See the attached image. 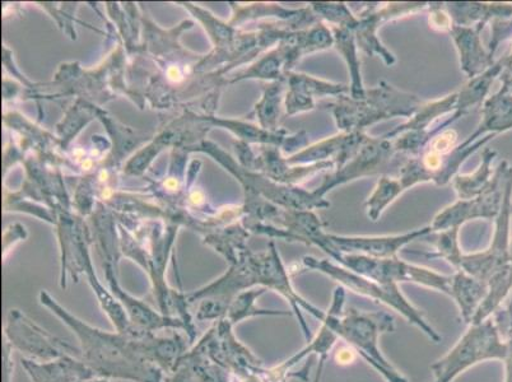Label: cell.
I'll list each match as a JSON object with an SVG mask.
<instances>
[{
	"label": "cell",
	"instance_id": "obj_1",
	"mask_svg": "<svg viewBox=\"0 0 512 382\" xmlns=\"http://www.w3.org/2000/svg\"><path fill=\"white\" fill-rule=\"evenodd\" d=\"M40 302L77 335L81 343V360L97 377L134 382H165V372L143 357L139 349L141 337L104 332L88 325L65 310L46 292L40 293Z\"/></svg>",
	"mask_w": 512,
	"mask_h": 382
},
{
	"label": "cell",
	"instance_id": "obj_2",
	"mask_svg": "<svg viewBox=\"0 0 512 382\" xmlns=\"http://www.w3.org/2000/svg\"><path fill=\"white\" fill-rule=\"evenodd\" d=\"M346 288H335L332 306L328 310L330 324L339 339L379 372L386 382H408L381 353L380 337L395 332V319L386 311L367 312L357 309L343 310Z\"/></svg>",
	"mask_w": 512,
	"mask_h": 382
},
{
	"label": "cell",
	"instance_id": "obj_3",
	"mask_svg": "<svg viewBox=\"0 0 512 382\" xmlns=\"http://www.w3.org/2000/svg\"><path fill=\"white\" fill-rule=\"evenodd\" d=\"M423 102L417 96L397 90L388 83L372 90H366L363 100L352 99L351 96L337 97V101L325 104L334 115L338 128L343 133L362 132L369 125L381 120L412 118Z\"/></svg>",
	"mask_w": 512,
	"mask_h": 382
},
{
	"label": "cell",
	"instance_id": "obj_4",
	"mask_svg": "<svg viewBox=\"0 0 512 382\" xmlns=\"http://www.w3.org/2000/svg\"><path fill=\"white\" fill-rule=\"evenodd\" d=\"M506 353V340L495 319L490 318L470 324L455 346L431 366V371L435 382H453L478 363L492 360L504 362Z\"/></svg>",
	"mask_w": 512,
	"mask_h": 382
},
{
	"label": "cell",
	"instance_id": "obj_5",
	"mask_svg": "<svg viewBox=\"0 0 512 382\" xmlns=\"http://www.w3.org/2000/svg\"><path fill=\"white\" fill-rule=\"evenodd\" d=\"M307 269L316 270L329 278L334 279L342 287L370 300L383 304L398 314L402 315L409 324L416 326L421 332L425 333L432 342H441V337L436 330L423 318L422 312L407 300V297L400 292L398 284H385L372 281V279L358 276L352 270L334 264L330 260H319L313 256H305L302 260Z\"/></svg>",
	"mask_w": 512,
	"mask_h": 382
},
{
	"label": "cell",
	"instance_id": "obj_6",
	"mask_svg": "<svg viewBox=\"0 0 512 382\" xmlns=\"http://www.w3.org/2000/svg\"><path fill=\"white\" fill-rule=\"evenodd\" d=\"M330 259L353 273L385 284L416 283L451 297L453 276H444L435 270L418 267L399 258L377 259L366 255L343 254L330 251Z\"/></svg>",
	"mask_w": 512,
	"mask_h": 382
},
{
	"label": "cell",
	"instance_id": "obj_7",
	"mask_svg": "<svg viewBox=\"0 0 512 382\" xmlns=\"http://www.w3.org/2000/svg\"><path fill=\"white\" fill-rule=\"evenodd\" d=\"M232 328L234 325L226 318L218 320L192 352L206 356L237 377L263 374V361L236 339Z\"/></svg>",
	"mask_w": 512,
	"mask_h": 382
},
{
	"label": "cell",
	"instance_id": "obj_8",
	"mask_svg": "<svg viewBox=\"0 0 512 382\" xmlns=\"http://www.w3.org/2000/svg\"><path fill=\"white\" fill-rule=\"evenodd\" d=\"M4 339L13 349L29 354L40 362L55 361L65 356L77 357L81 354V349L46 332L29 316L16 309L8 312L4 325Z\"/></svg>",
	"mask_w": 512,
	"mask_h": 382
},
{
	"label": "cell",
	"instance_id": "obj_9",
	"mask_svg": "<svg viewBox=\"0 0 512 382\" xmlns=\"http://www.w3.org/2000/svg\"><path fill=\"white\" fill-rule=\"evenodd\" d=\"M511 171L512 167L507 166V162H502L491 184L479 197L472 200L459 199L454 206L437 214L431 225L432 231L442 232L450 228H460L465 222L476 220V218L492 220L498 217Z\"/></svg>",
	"mask_w": 512,
	"mask_h": 382
},
{
	"label": "cell",
	"instance_id": "obj_10",
	"mask_svg": "<svg viewBox=\"0 0 512 382\" xmlns=\"http://www.w3.org/2000/svg\"><path fill=\"white\" fill-rule=\"evenodd\" d=\"M432 232L434 231L431 226L397 236H338L324 231L315 240L314 246L323 250L325 254L337 251V253L366 255L377 259H392L398 258V253L404 246Z\"/></svg>",
	"mask_w": 512,
	"mask_h": 382
},
{
	"label": "cell",
	"instance_id": "obj_11",
	"mask_svg": "<svg viewBox=\"0 0 512 382\" xmlns=\"http://www.w3.org/2000/svg\"><path fill=\"white\" fill-rule=\"evenodd\" d=\"M394 153L393 142L390 139L372 138L367 135L366 141L358 149L355 157L349 160L341 170H335L334 174L329 175L315 191L324 198L325 194L335 186L363 176L379 174L388 169Z\"/></svg>",
	"mask_w": 512,
	"mask_h": 382
},
{
	"label": "cell",
	"instance_id": "obj_12",
	"mask_svg": "<svg viewBox=\"0 0 512 382\" xmlns=\"http://www.w3.org/2000/svg\"><path fill=\"white\" fill-rule=\"evenodd\" d=\"M425 7L426 3H395L381 8L380 11H375V7L367 9V11L361 13V17L358 18V23L355 29H353L358 48H361L370 57L372 55H379V57L383 58L386 65H393L395 58L377 39V29H379L381 23L390 20V18L407 15L409 12L420 11V9Z\"/></svg>",
	"mask_w": 512,
	"mask_h": 382
},
{
	"label": "cell",
	"instance_id": "obj_13",
	"mask_svg": "<svg viewBox=\"0 0 512 382\" xmlns=\"http://www.w3.org/2000/svg\"><path fill=\"white\" fill-rule=\"evenodd\" d=\"M366 138L367 135L363 132L335 135V137L307 147L287 162L292 163V165H299V163L314 165V163L334 161L335 170H341L349 160L355 157Z\"/></svg>",
	"mask_w": 512,
	"mask_h": 382
},
{
	"label": "cell",
	"instance_id": "obj_14",
	"mask_svg": "<svg viewBox=\"0 0 512 382\" xmlns=\"http://www.w3.org/2000/svg\"><path fill=\"white\" fill-rule=\"evenodd\" d=\"M107 279L110 281L114 296L118 298L120 304L123 305L130 321H132V324L136 326L137 329L142 330V332L150 333H155L156 330L161 329H181L188 333L190 340H194V333L183 320L166 316L162 314V312H156L152 310L150 306L144 304V302L127 295V293L121 290L118 283L115 282L114 277L111 276L110 268H107Z\"/></svg>",
	"mask_w": 512,
	"mask_h": 382
},
{
	"label": "cell",
	"instance_id": "obj_15",
	"mask_svg": "<svg viewBox=\"0 0 512 382\" xmlns=\"http://www.w3.org/2000/svg\"><path fill=\"white\" fill-rule=\"evenodd\" d=\"M290 92L287 95V113L295 115L315 109V97L348 95L351 90L346 85L323 81L306 74L288 73Z\"/></svg>",
	"mask_w": 512,
	"mask_h": 382
},
{
	"label": "cell",
	"instance_id": "obj_16",
	"mask_svg": "<svg viewBox=\"0 0 512 382\" xmlns=\"http://www.w3.org/2000/svg\"><path fill=\"white\" fill-rule=\"evenodd\" d=\"M22 366L34 382H82L97 377L85 362L73 356L43 363L25 358Z\"/></svg>",
	"mask_w": 512,
	"mask_h": 382
},
{
	"label": "cell",
	"instance_id": "obj_17",
	"mask_svg": "<svg viewBox=\"0 0 512 382\" xmlns=\"http://www.w3.org/2000/svg\"><path fill=\"white\" fill-rule=\"evenodd\" d=\"M482 30L483 26L463 27L456 26L454 23L449 27L456 48L459 50L460 64L470 79L481 76L493 65L490 54L484 51L479 39V32Z\"/></svg>",
	"mask_w": 512,
	"mask_h": 382
},
{
	"label": "cell",
	"instance_id": "obj_18",
	"mask_svg": "<svg viewBox=\"0 0 512 382\" xmlns=\"http://www.w3.org/2000/svg\"><path fill=\"white\" fill-rule=\"evenodd\" d=\"M453 277L451 298L458 305L464 323L469 325L487 295L488 284L469 276L463 270H456Z\"/></svg>",
	"mask_w": 512,
	"mask_h": 382
},
{
	"label": "cell",
	"instance_id": "obj_19",
	"mask_svg": "<svg viewBox=\"0 0 512 382\" xmlns=\"http://www.w3.org/2000/svg\"><path fill=\"white\" fill-rule=\"evenodd\" d=\"M446 8L454 25L463 27H473L474 23L484 27L493 17L512 16V7L506 4L448 3Z\"/></svg>",
	"mask_w": 512,
	"mask_h": 382
},
{
	"label": "cell",
	"instance_id": "obj_20",
	"mask_svg": "<svg viewBox=\"0 0 512 382\" xmlns=\"http://www.w3.org/2000/svg\"><path fill=\"white\" fill-rule=\"evenodd\" d=\"M334 44L337 50L342 54L351 73V86H349V96L355 100H363L366 97V88L363 87L360 60L357 57V44L355 32L342 27H334Z\"/></svg>",
	"mask_w": 512,
	"mask_h": 382
},
{
	"label": "cell",
	"instance_id": "obj_21",
	"mask_svg": "<svg viewBox=\"0 0 512 382\" xmlns=\"http://www.w3.org/2000/svg\"><path fill=\"white\" fill-rule=\"evenodd\" d=\"M456 102H458V93H453V95L442 100L423 102L420 109L417 110V113L412 116L408 123L394 129L393 132L383 135V137L390 139L406 132H426L432 121L437 119V116L455 111Z\"/></svg>",
	"mask_w": 512,
	"mask_h": 382
},
{
	"label": "cell",
	"instance_id": "obj_22",
	"mask_svg": "<svg viewBox=\"0 0 512 382\" xmlns=\"http://www.w3.org/2000/svg\"><path fill=\"white\" fill-rule=\"evenodd\" d=\"M504 68V59H501L500 62L493 64L492 67L488 68L481 76L470 79L468 85L458 93V102H456L453 114L456 120L467 114L470 107L482 102L488 90H490L493 81H495V78Z\"/></svg>",
	"mask_w": 512,
	"mask_h": 382
},
{
	"label": "cell",
	"instance_id": "obj_23",
	"mask_svg": "<svg viewBox=\"0 0 512 382\" xmlns=\"http://www.w3.org/2000/svg\"><path fill=\"white\" fill-rule=\"evenodd\" d=\"M497 153L492 149H484L481 167L473 175H458L454 179V188L460 200H472L479 197L491 184V163Z\"/></svg>",
	"mask_w": 512,
	"mask_h": 382
},
{
	"label": "cell",
	"instance_id": "obj_24",
	"mask_svg": "<svg viewBox=\"0 0 512 382\" xmlns=\"http://www.w3.org/2000/svg\"><path fill=\"white\" fill-rule=\"evenodd\" d=\"M267 288H260L258 291H249L236 295L228 306L226 318L232 325L241 323L242 320L255 318V316H290L291 312L272 311L259 309L255 305L256 300L264 295Z\"/></svg>",
	"mask_w": 512,
	"mask_h": 382
},
{
	"label": "cell",
	"instance_id": "obj_25",
	"mask_svg": "<svg viewBox=\"0 0 512 382\" xmlns=\"http://www.w3.org/2000/svg\"><path fill=\"white\" fill-rule=\"evenodd\" d=\"M403 185L400 184L399 179H389V177H381L379 184H377L374 193H372L369 200L366 202L367 214L371 221L376 222L379 220L381 213L384 209L393 203L395 199L403 193Z\"/></svg>",
	"mask_w": 512,
	"mask_h": 382
},
{
	"label": "cell",
	"instance_id": "obj_26",
	"mask_svg": "<svg viewBox=\"0 0 512 382\" xmlns=\"http://www.w3.org/2000/svg\"><path fill=\"white\" fill-rule=\"evenodd\" d=\"M316 16L342 29H355L358 18L353 16L344 3H311Z\"/></svg>",
	"mask_w": 512,
	"mask_h": 382
},
{
	"label": "cell",
	"instance_id": "obj_27",
	"mask_svg": "<svg viewBox=\"0 0 512 382\" xmlns=\"http://www.w3.org/2000/svg\"><path fill=\"white\" fill-rule=\"evenodd\" d=\"M459 230L460 228L456 227L442 231L440 236L437 237L436 253L426 254V256H428V258H442L448 260L449 263L453 264L454 267L458 269L463 256L458 240Z\"/></svg>",
	"mask_w": 512,
	"mask_h": 382
},
{
	"label": "cell",
	"instance_id": "obj_28",
	"mask_svg": "<svg viewBox=\"0 0 512 382\" xmlns=\"http://www.w3.org/2000/svg\"><path fill=\"white\" fill-rule=\"evenodd\" d=\"M492 318L495 319L502 337L506 335L505 382H512V307L509 306L507 310H498Z\"/></svg>",
	"mask_w": 512,
	"mask_h": 382
},
{
	"label": "cell",
	"instance_id": "obj_29",
	"mask_svg": "<svg viewBox=\"0 0 512 382\" xmlns=\"http://www.w3.org/2000/svg\"><path fill=\"white\" fill-rule=\"evenodd\" d=\"M281 83L271 86L265 93L262 104L259 105L260 120L264 127H274L279 115V102H281Z\"/></svg>",
	"mask_w": 512,
	"mask_h": 382
},
{
	"label": "cell",
	"instance_id": "obj_30",
	"mask_svg": "<svg viewBox=\"0 0 512 382\" xmlns=\"http://www.w3.org/2000/svg\"><path fill=\"white\" fill-rule=\"evenodd\" d=\"M166 382H199V380L189 363L179 361L178 367L172 372L171 379Z\"/></svg>",
	"mask_w": 512,
	"mask_h": 382
},
{
	"label": "cell",
	"instance_id": "obj_31",
	"mask_svg": "<svg viewBox=\"0 0 512 382\" xmlns=\"http://www.w3.org/2000/svg\"><path fill=\"white\" fill-rule=\"evenodd\" d=\"M13 348L11 344L4 339V347H3V370H4V382H11L12 374H13V358H12Z\"/></svg>",
	"mask_w": 512,
	"mask_h": 382
},
{
	"label": "cell",
	"instance_id": "obj_32",
	"mask_svg": "<svg viewBox=\"0 0 512 382\" xmlns=\"http://www.w3.org/2000/svg\"><path fill=\"white\" fill-rule=\"evenodd\" d=\"M353 352L355 351H353L351 347H349V349H342V351H338L335 360L341 363V365H347V363H351L356 358V354Z\"/></svg>",
	"mask_w": 512,
	"mask_h": 382
},
{
	"label": "cell",
	"instance_id": "obj_33",
	"mask_svg": "<svg viewBox=\"0 0 512 382\" xmlns=\"http://www.w3.org/2000/svg\"><path fill=\"white\" fill-rule=\"evenodd\" d=\"M82 382H110L109 379H102V377H99V379H91V380H86V381H82Z\"/></svg>",
	"mask_w": 512,
	"mask_h": 382
}]
</instances>
